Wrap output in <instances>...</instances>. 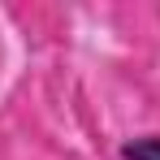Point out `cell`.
I'll return each instance as SVG.
<instances>
[{"instance_id":"6da1fadb","label":"cell","mask_w":160,"mask_h":160,"mask_svg":"<svg viewBox=\"0 0 160 160\" xmlns=\"http://www.w3.org/2000/svg\"><path fill=\"white\" fill-rule=\"evenodd\" d=\"M121 160H160V134H143L121 143Z\"/></svg>"}]
</instances>
